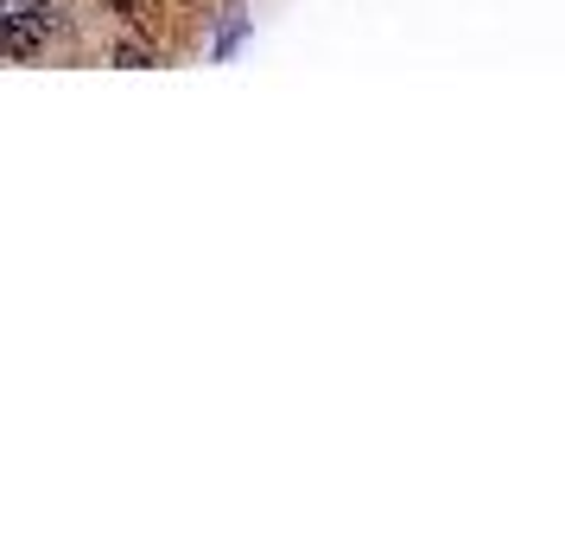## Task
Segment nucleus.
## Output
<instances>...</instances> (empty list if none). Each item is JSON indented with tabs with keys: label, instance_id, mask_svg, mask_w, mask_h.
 Returning a JSON list of instances; mask_svg holds the SVG:
<instances>
[{
	"label": "nucleus",
	"instance_id": "f257e3e1",
	"mask_svg": "<svg viewBox=\"0 0 565 547\" xmlns=\"http://www.w3.org/2000/svg\"><path fill=\"white\" fill-rule=\"evenodd\" d=\"M7 39H13V52H32L39 45V32H32L26 13H7Z\"/></svg>",
	"mask_w": 565,
	"mask_h": 547
}]
</instances>
